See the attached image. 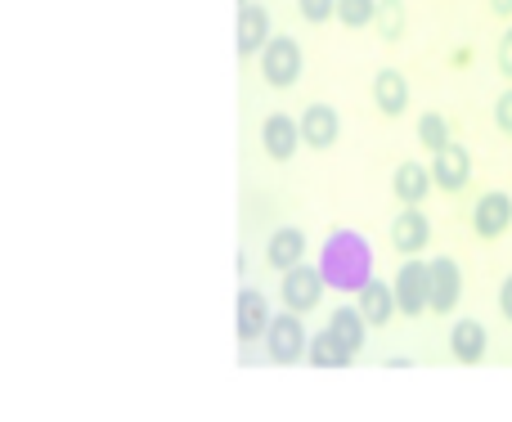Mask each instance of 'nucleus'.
<instances>
[{"instance_id": "1", "label": "nucleus", "mask_w": 512, "mask_h": 422, "mask_svg": "<svg viewBox=\"0 0 512 422\" xmlns=\"http://www.w3.org/2000/svg\"><path fill=\"white\" fill-rule=\"evenodd\" d=\"M324 283L337 288H360L369 279V243L360 234H333L324 247Z\"/></svg>"}, {"instance_id": "2", "label": "nucleus", "mask_w": 512, "mask_h": 422, "mask_svg": "<svg viewBox=\"0 0 512 422\" xmlns=\"http://www.w3.org/2000/svg\"><path fill=\"white\" fill-rule=\"evenodd\" d=\"M256 54H261V77H265V86L288 90L292 81L301 77V45L292 41V36H270V41H265Z\"/></svg>"}, {"instance_id": "3", "label": "nucleus", "mask_w": 512, "mask_h": 422, "mask_svg": "<svg viewBox=\"0 0 512 422\" xmlns=\"http://www.w3.org/2000/svg\"><path fill=\"white\" fill-rule=\"evenodd\" d=\"M261 337H265V355H270L274 364H297L301 355H306V328H301V315H292V310L270 315Z\"/></svg>"}, {"instance_id": "4", "label": "nucleus", "mask_w": 512, "mask_h": 422, "mask_svg": "<svg viewBox=\"0 0 512 422\" xmlns=\"http://www.w3.org/2000/svg\"><path fill=\"white\" fill-rule=\"evenodd\" d=\"M279 297L292 315H306V310H315L319 301H324V274L306 261L288 265V270H283V283H279Z\"/></svg>"}, {"instance_id": "5", "label": "nucleus", "mask_w": 512, "mask_h": 422, "mask_svg": "<svg viewBox=\"0 0 512 422\" xmlns=\"http://www.w3.org/2000/svg\"><path fill=\"white\" fill-rule=\"evenodd\" d=\"M459 301H463V270H459V261H454V256H436V261H427V310L450 315Z\"/></svg>"}, {"instance_id": "6", "label": "nucleus", "mask_w": 512, "mask_h": 422, "mask_svg": "<svg viewBox=\"0 0 512 422\" xmlns=\"http://www.w3.org/2000/svg\"><path fill=\"white\" fill-rule=\"evenodd\" d=\"M432 189H445V194H463L468 189V180H472V158H468V149L463 144H454V140H445L441 149L432 153Z\"/></svg>"}, {"instance_id": "7", "label": "nucleus", "mask_w": 512, "mask_h": 422, "mask_svg": "<svg viewBox=\"0 0 512 422\" xmlns=\"http://www.w3.org/2000/svg\"><path fill=\"white\" fill-rule=\"evenodd\" d=\"M391 297H396V310L409 319H418L427 310V261L409 256L396 270V283H391Z\"/></svg>"}, {"instance_id": "8", "label": "nucleus", "mask_w": 512, "mask_h": 422, "mask_svg": "<svg viewBox=\"0 0 512 422\" xmlns=\"http://www.w3.org/2000/svg\"><path fill=\"white\" fill-rule=\"evenodd\" d=\"M297 135L306 140V149H333L337 135H342V117L328 104H310L297 122Z\"/></svg>"}, {"instance_id": "9", "label": "nucleus", "mask_w": 512, "mask_h": 422, "mask_svg": "<svg viewBox=\"0 0 512 422\" xmlns=\"http://www.w3.org/2000/svg\"><path fill=\"white\" fill-rule=\"evenodd\" d=\"M427 243H432V220H427L418 207H405L396 220H391V247H396L400 256H418Z\"/></svg>"}, {"instance_id": "10", "label": "nucleus", "mask_w": 512, "mask_h": 422, "mask_svg": "<svg viewBox=\"0 0 512 422\" xmlns=\"http://www.w3.org/2000/svg\"><path fill=\"white\" fill-rule=\"evenodd\" d=\"M512 225V198L508 194H495L490 189L486 198H477V207H472V229H477V238H499L508 234Z\"/></svg>"}, {"instance_id": "11", "label": "nucleus", "mask_w": 512, "mask_h": 422, "mask_svg": "<svg viewBox=\"0 0 512 422\" xmlns=\"http://www.w3.org/2000/svg\"><path fill=\"white\" fill-rule=\"evenodd\" d=\"M261 144H265V153H270L274 162H288L292 153H297V144H301L297 122H292V117H283V113H270L261 122Z\"/></svg>"}, {"instance_id": "12", "label": "nucleus", "mask_w": 512, "mask_h": 422, "mask_svg": "<svg viewBox=\"0 0 512 422\" xmlns=\"http://www.w3.org/2000/svg\"><path fill=\"white\" fill-rule=\"evenodd\" d=\"M373 104H378L382 117H400L409 108V81L396 68H382L373 77Z\"/></svg>"}, {"instance_id": "13", "label": "nucleus", "mask_w": 512, "mask_h": 422, "mask_svg": "<svg viewBox=\"0 0 512 422\" xmlns=\"http://www.w3.org/2000/svg\"><path fill=\"white\" fill-rule=\"evenodd\" d=\"M355 292H360V306L355 310L364 315V324L369 328H382L391 315H396V297H391V288L382 279H364Z\"/></svg>"}, {"instance_id": "14", "label": "nucleus", "mask_w": 512, "mask_h": 422, "mask_svg": "<svg viewBox=\"0 0 512 422\" xmlns=\"http://www.w3.org/2000/svg\"><path fill=\"white\" fill-rule=\"evenodd\" d=\"M486 346H490V337H486V328H481L477 319H459V324H454L450 355L459 364H481V360H486Z\"/></svg>"}, {"instance_id": "15", "label": "nucleus", "mask_w": 512, "mask_h": 422, "mask_svg": "<svg viewBox=\"0 0 512 422\" xmlns=\"http://www.w3.org/2000/svg\"><path fill=\"white\" fill-rule=\"evenodd\" d=\"M265 261L274 265V270H288V265L306 261V234H301L297 225H283L270 234V243H265Z\"/></svg>"}, {"instance_id": "16", "label": "nucleus", "mask_w": 512, "mask_h": 422, "mask_svg": "<svg viewBox=\"0 0 512 422\" xmlns=\"http://www.w3.org/2000/svg\"><path fill=\"white\" fill-rule=\"evenodd\" d=\"M391 189H396V198L405 207H418L432 194V171H427L423 162H400L396 176H391Z\"/></svg>"}, {"instance_id": "17", "label": "nucleus", "mask_w": 512, "mask_h": 422, "mask_svg": "<svg viewBox=\"0 0 512 422\" xmlns=\"http://www.w3.org/2000/svg\"><path fill=\"white\" fill-rule=\"evenodd\" d=\"M265 41H270V9L243 0V9H239V54H248L252 59Z\"/></svg>"}, {"instance_id": "18", "label": "nucleus", "mask_w": 512, "mask_h": 422, "mask_svg": "<svg viewBox=\"0 0 512 422\" xmlns=\"http://www.w3.org/2000/svg\"><path fill=\"white\" fill-rule=\"evenodd\" d=\"M265 324H270V301H265L256 288H243L239 319H234V328H239V342H256V337L265 333Z\"/></svg>"}, {"instance_id": "19", "label": "nucleus", "mask_w": 512, "mask_h": 422, "mask_svg": "<svg viewBox=\"0 0 512 422\" xmlns=\"http://www.w3.org/2000/svg\"><path fill=\"white\" fill-rule=\"evenodd\" d=\"M328 333H333L351 355H360L364 337H369V324H364V315L355 306H337L333 315H328Z\"/></svg>"}, {"instance_id": "20", "label": "nucleus", "mask_w": 512, "mask_h": 422, "mask_svg": "<svg viewBox=\"0 0 512 422\" xmlns=\"http://www.w3.org/2000/svg\"><path fill=\"white\" fill-rule=\"evenodd\" d=\"M306 360L315 364V369H346V364H351L355 355L346 351V346L337 342V337H333V333H328V328H324V333L306 337Z\"/></svg>"}, {"instance_id": "21", "label": "nucleus", "mask_w": 512, "mask_h": 422, "mask_svg": "<svg viewBox=\"0 0 512 422\" xmlns=\"http://www.w3.org/2000/svg\"><path fill=\"white\" fill-rule=\"evenodd\" d=\"M373 23H378L382 41H400L405 36V0H378L373 5Z\"/></svg>"}, {"instance_id": "22", "label": "nucleus", "mask_w": 512, "mask_h": 422, "mask_svg": "<svg viewBox=\"0 0 512 422\" xmlns=\"http://www.w3.org/2000/svg\"><path fill=\"white\" fill-rule=\"evenodd\" d=\"M373 5L378 0H333V18H342V27H369Z\"/></svg>"}, {"instance_id": "23", "label": "nucleus", "mask_w": 512, "mask_h": 422, "mask_svg": "<svg viewBox=\"0 0 512 422\" xmlns=\"http://www.w3.org/2000/svg\"><path fill=\"white\" fill-rule=\"evenodd\" d=\"M418 140H423V149H441L445 140H450V126H445L441 113H423V122H418Z\"/></svg>"}, {"instance_id": "24", "label": "nucleus", "mask_w": 512, "mask_h": 422, "mask_svg": "<svg viewBox=\"0 0 512 422\" xmlns=\"http://www.w3.org/2000/svg\"><path fill=\"white\" fill-rule=\"evenodd\" d=\"M301 18L306 23H324V18H333V0H297Z\"/></svg>"}, {"instance_id": "25", "label": "nucleus", "mask_w": 512, "mask_h": 422, "mask_svg": "<svg viewBox=\"0 0 512 422\" xmlns=\"http://www.w3.org/2000/svg\"><path fill=\"white\" fill-rule=\"evenodd\" d=\"M495 122H499V131L504 135H512V86L495 99Z\"/></svg>"}, {"instance_id": "26", "label": "nucleus", "mask_w": 512, "mask_h": 422, "mask_svg": "<svg viewBox=\"0 0 512 422\" xmlns=\"http://www.w3.org/2000/svg\"><path fill=\"white\" fill-rule=\"evenodd\" d=\"M499 72H504V77L512 81V27L504 36H499Z\"/></svg>"}, {"instance_id": "27", "label": "nucleus", "mask_w": 512, "mask_h": 422, "mask_svg": "<svg viewBox=\"0 0 512 422\" xmlns=\"http://www.w3.org/2000/svg\"><path fill=\"white\" fill-rule=\"evenodd\" d=\"M499 315H504L508 324H512V274L504 279V288H499Z\"/></svg>"}, {"instance_id": "28", "label": "nucleus", "mask_w": 512, "mask_h": 422, "mask_svg": "<svg viewBox=\"0 0 512 422\" xmlns=\"http://www.w3.org/2000/svg\"><path fill=\"white\" fill-rule=\"evenodd\" d=\"M490 9H495L499 18H512V0H490Z\"/></svg>"}]
</instances>
